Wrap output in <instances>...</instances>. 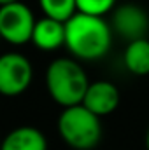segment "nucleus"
<instances>
[{"mask_svg": "<svg viewBox=\"0 0 149 150\" xmlns=\"http://www.w3.org/2000/svg\"><path fill=\"white\" fill-rule=\"evenodd\" d=\"M112 44V28L104 18L75 12L65 23V47L77 59L104 58Z\"/></svg>", "mask_w": 149, "mask_h": 150, "instance_id": "obj_1", "label": "nucleus"}, {"mask_svg": "<svg viewBox=\"0 0 149 150\" xmlns=\"http://www.w3.org/2000/svg\"><path fill=\"white\" fill-rule=\"evenodd\" d=\"M90 84L84 68L72 58H56L46 70L47 93L63 108L81 105Z\"/></svg>", "mask_w": 149, "mask_h": 150, "instance_id": "obj_2", "label": "nucleus"}, {"mask_svg": "<svg viewBox=\"0 0 149 150\" xmlns=\"http://www.w3.org/2000/svg\"><path fill=\"white\" fill-rule=\"evenodd\" d=\"M56 126L62 140L70 149L75 150L95 149L102 138L100 117L91 113L82 105L63 108L58 117Z\"/></svg>", "mask_w": 149, "mask_h": 150, "instance_id": "obj_3", "label": "nucleus"}, {"mask_svg": "<svg viewBox=\"0 0 149 150\" xmlns=\"http://www.w3.org/2000/svg\"><path fill=\"white\" fill-rule=\"evenodd\" d=\"M35 23L37 19L32 9L23 2L0 7V38L9 44L21 45L32 40Z\"/></svg>", "mask_w": 149, "mask_h": 150, "instance_id": "obj_4", "label": "nucleus"}, {"mask_svg": "<svg viewBox=\"0 0 149 150\" xmlns=\"http://www.w3.org/2000/svg\"><path fill=\"white\" fill-rule=\"evenodd\" d=\"M34 68L21 52H5L0 56V94L19 96L32 84Z\"/></svg>", "mask_w": 149, "mask_h": 150, "instance_id": "obj_5", "label": "nucleus"}, {"mask_svg": "<svg viewBox=\"0 0 149 150\" xmlns=\"http://www.w3.org/2000/svg\"><path fill=\"white\" fill-rule=\"evenodd\" d=\"M111 28L130 44L146 38L149 30V16L137 4H121L112 11Z\"/></svg>", "mask_w": 149, "mask_h": 150, "instance_id": "obj_6", "label": "nucleus"}, {"mask_svg": "<svg viewBox=\"0 0 149 150\" xmlns=\"http://www.w3.org/2000/svg\"><path fill=\"white\" fill-rule=\"evenodd\" d=\"M81 105L86 107L90 112L95 113L97 117L109 115L119 105V91L109 80L91 82Z\"/></svg>", "mask_w": 149, "mask_h": 150, "instance_id": "obj_7", "label": "nucleus"}, {"mask_svg": "<svg viewBox=\"0 0 149 150\" xmlns=\"http://www.w3.org/2000/svg\"><path fill=\"white\" fill-rule=\"evenodd\" d=\"M0 150H47V140L39 127L19 126L5 134Z\"/></svg>", "mask_w": 149, "mask_h": 150, "instance_id": "obj_8", "label": "nucleus"}, {"mask_svg": "<svg viewBox=\"0 0 149 150\" xmlns=\"http://www.w3.org/2000/svg\"><path fill=\"white\" fill-rule=\"evenodd\" d=\"M32 42L42 51H54L65 45V23H60L46 16L37 19Z\"/></svg>", "mask_w": 149, "mask_h": 150, "instance_id": "obj_9", "label": "nucleus"}, {"mask_svg": "<svg viewBox=\"0 0 149 150\" xmlns=\"http://www.w3.org/2000/svg\"><path fill=\"white\" fill-rule=\"evenodd\" d=\"M123 63L126 70L133 75L144 77L149 75V40L140 38L130 42L123 54Z\"/></svg>", "mask_w": 149, "mask_h": 150, "instance_id": "obj_10", "label": "nucleus"}, {"mask_svg": "<svg viewBox=\"0 0 149 150\" xmlns=\"http://www.w3.org/2000/svg\"><path fill=\"white\" fill-rule=\"evenodd\" d=\"M39 5L46 18L56 19L60 23H67L77 12L75 0H39Z\"/></svg>", "mask_w": 149, "mask_h": 150, "instance_id": "obj_11", "label": "nucleus"}, {"mask_svg": "<svg viewBox=\"0 0 149 150\" xmlns=\"http://www.w3.org/2000/svg\"><path fill=\"white\" fill-rule=\"evenodd\" d=\"M75 4H77V12L95 18H104L107 12L114 11L116 0H75Z\"/></svg>", "mask_w": 149, "mask_h": 150, "instance_id": "obj_12", "label": "nucleus"}, {"mask_svg": "<svg viewBox=\"0 0 149 150\" xmlns=\"http://www.w3.org/2000/svg\"><path fill=\"white\" fill-rule=\"evenodd\" d=\"M16 2H19V0H0V7H4V5H11V4H16Z\"/></svg>", "mask_w": 149, "mask_h": 150, "instance_id": "obj_13", "label": "nucleus"}, {"mask_svg": "<svg viewBox=\"0 0 149 150\" xmlns=\"http://www.w3.org/2000/svg\"><path fill=\"white\" fill-rule=\"evenodd\" d=\"M146 149L149 150V127H148V131H146Z\"/></svg>", "mask_w": 149, "mask_h": 150, "instance_id": "obj_14", "label": "nucleus"}]
</instances>
